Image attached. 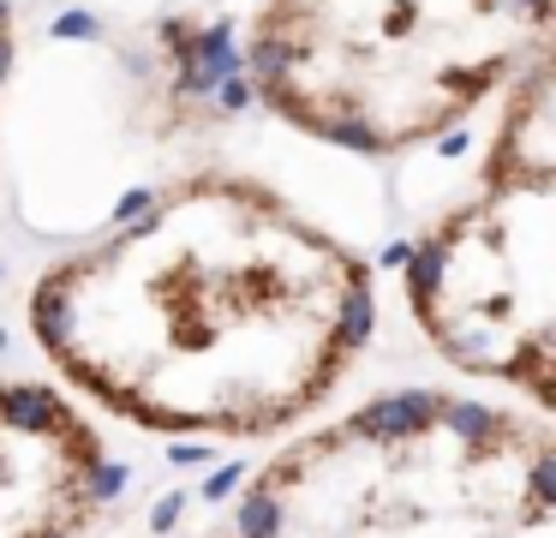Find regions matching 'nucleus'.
I'll list each match as a JSON object with an SVG mask.
<instances>
[{
  "label": "nucleus",
  "instance_id": "f257e3e1",
  "mask_svg": "<svg viewBox=\"0 0 556 538\" xmlns=\"http://www.w3.org/2000/svg\"><path fill=\"white\" fill-rule=\"evenodd\" d=\"M371 329L365 251L233 167L162 186L30 287L42 359L156 437H281L348 383Z\"/></svg>",
  "mask_w": 556,
  "mask_h": 538
},
{
  "label": "nucleus",
  "instance_id": "f03ea898",
  "mask_svg": "<svg viewBox=\"0 0 556 538\" xmlns=\"http://www.w3.org/2000/svg\"><path fill=\"white\" fill-rule=\"evenodd\" d=\"M551 413L407 389L293 437L216 538H556Z\"/></svg>",
  "mask_w": 556,
  "mask_h": 538
},
{
  "label": "nucleus",
  "instance_id": "7ed1b4c3",
  "mask_svg": "<svg viewBox=\"0 0 556 538\" xmlns=\"http://www.w3.org/2000/svg\"><path fill=\"white\" fill-rule=\"evenodd\" d=\"M551 54V0H257L252 90L281 126L401 155L467 126Z\"/></svg>",
  "mask_w": 556,
  "mask_h": 538
},
{
  "label": "nucleus",
  "instance_id": "20e7f679",
  "mask_svg": "<svg viewBox=\"0 0 556 538\" xmlns=\"http://www.w3.org/2000/svg\"><path fill=\"white\" fill-rule=\"evenodd\" d=\"M419 335L467 377L508 383L551 413L556 395V143L551 54L503 102L479 191L437 215L407 258Z\"/></svg>",
  "mask_w": 556,
  "mask_h": 538
},
{
  "label": "nucleus",
  "instance_id": "39448f33",
  "mask_svg": "<svg viewBox=\"0 0 556 538\" xmlns=\"http://www.w3.org/2000/svg\"><path fill=\"white\" fill-rule=\"evenodd\" d=\"M114 497V454L85 406L0 377V538H85Z\"/></svg>",
  "mask_w": 556,
  "mask_h": 538
},
{
  "label": "nucleus",
  "instance_id": "423d86ee",
  "mask_svg": "<svg viewBox=\"0 0 556 538\" xmlns=\"http://www.w3.org/2000/svg\"><path fill=\"white\" fill-rule=\"evenodd\" d=\"M13 78V0H0V96Z\"/></svg>",
  "mask_w": 556,
  "mask_h": 538
}]
</instances>
